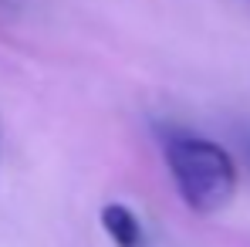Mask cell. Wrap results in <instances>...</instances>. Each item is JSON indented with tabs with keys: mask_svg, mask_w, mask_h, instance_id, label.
Returning a JSON list of instances; mask_svg holds the SVG:
<instances>
[{
	"mask_svg": "<svg viewBox=\"0 0 250 247\" xmlns=\"http://www.w3.org/2000/svg\"><path fill=\"white\" fill-rule=\"evenodd\" d=\"M166 166L193 213H220L237 193V166L223 146L209 139L172 135L166 142Z\"/></svg>",
	"mask_w": 250,
	"mask_h": 247,
	"instance_id": "cell-1",
	"label": "cell"
},
{
	"mask_svg": "<svg viewBox=\"0 0 250 247\" xmlns=\"http://www.w3.org/2000/svg\"><path fill=\"white\" fill-rule=\"evenodd\" d=\"M102 227L112 237L115 247H142V224L125 203H105L102 206Z\"/></svg>",
	"mask_w": 250,
	"mask_h": 247,
	"instance_id": "cell-2",
	"label": "cell"
}]
</instances>
